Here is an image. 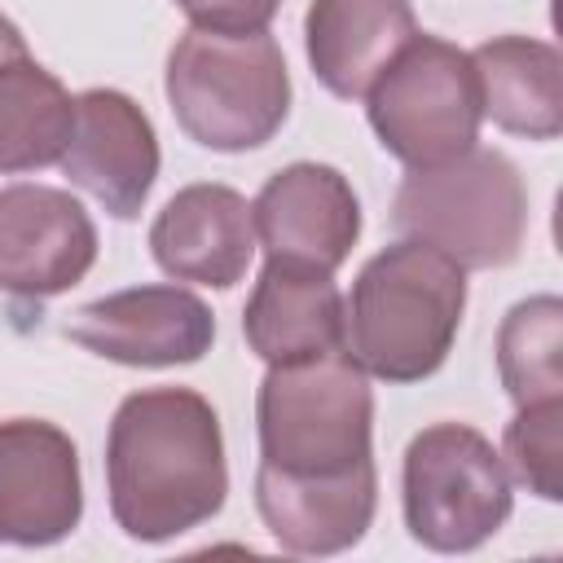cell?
Here are the masks:
<instances>
[{
	"instance_id": "cell-17",
	"label": "cell",
	"mask_w": 563,
	"mask_h": 563,
	"mask_svg": "<svg viewBox=\"0 0 563 563\" xmlns=\"http://www.w3.org/2000/svg\"><path fill=\"white\" fill-rule=\"evenodd\" d=\"M479 110L501 132L554 141L563 132V57L532 35H497L471 53Z\"/></svg>"
},
{
	"instance_id": "cell-11",
	"label": "cell",
	"mask_w": 563,
	"mask_h": 563,
	"mask_svg": "<svg viewBox=\"0 0 563 563\" xmlns=\"http://www.w3.org/2000/svg\"><path fill=\"white\" fill-rule=\"evenodd\" d=\"M57 163L66 180L97 198L114 220H132L158 176V136L128 92L88 88L75 97V128Z\"/></svg>"
},
{
	"instance_id": "cell-15",
	"label": "cell",
	"mask_w": 563,
	"mask_h": 563,
	"mask_svg": "<svg viewBox=\"0 0 563 563\" xmlns=\"http://www.w3.org/2000/svg\"><path fill=\"white\" fill-rule=\"evenodd\" d=\"M418 35L409 0H312L303 44L312 75L343 101H356Z\"/></svg>"
},
{
	"instance_id": "cell-3",
	"label": "cell",
	"mask_w": 563,
	"mask_h": 563,
	"mask_svg": "<svg viewBox=\"0 0 563 563\" xmlns=\"http://www.w3.org/2000/svg\"><path fill=\"white\" fill-rule=\"evenodd\" d=\"M260 471L282 479H339L374 466V391L343 352L268 365L255 396Z\"/></svg>"
},
{
	"instance_id": "cell-9",
	"label": "cell",
	"mask_w": 563,
	"mask_h": 563,
	"mask_svg": "<svg viewBox=\"0 0 563 563\" xmlns=\"http://www.w3.org/2000/svg\"><path fill=\"white\" fill-rule=\"evenodd\" d=\"M66 339L119 365L167 369V365H194L211 352L216 317L194 290L132 286L84 303L66 321Z\"/></svg>"
},
{
	"instance_id": "cell-4",
	"label": "cell",
	"mask_w": 563,
	"mask_h": 563,
	"mask_svg": "<svg viewBox=\"0 0 563 563\" xmlns=\"http://www.w3.org/2000/svg\"><path fill=\"white\" fill-rule=\"evenodd\" d=\"M167 101L189 141L242 154L286 123L290 75L268 31L189 26L167 53Z\"/></svg>"
},
{
	"instance_id": "cell-6",
	"label": "cell",
	"mask_w": 563,
	"mask_h": 563,
	"mask_svg": "<svg viewBox=\"0 0 563 563\" xmlns=\"http://www.w3.org/2000/svg\"><path fill=\"white\" fill-rule=\"evenodd\" d=\"M405 528L435 554H462L484 545L510 519V475L501 453L466 427L435 422L405 449Z\"/></svg>"
},
{
	"instance_id": "cell-22",
	"label": "cell",
	"mask_w": 563,
	"mask_h": 563,
	"mask_svg": "<svg viewBox=\"0 0 563 563\" xmlns=\"http://www.w3.org/2000/svg\"><path fill=\"white\" fill-rule=\"evenodd\" d=\"M26 53V40H22V31L0 13V62H9V57H22Z\"/></svg>"
},
{
	"instance_id": "cell-13",
	"label": "cell",
	"mask_w": 563,
	"mask_h": 563,
	"mask_svg": "<svg viewBox=\"0 0 563 563\" xmlns=\"http://www.w3.org/2000/svg\"><path fill=\"white\" fill-rule=\"evenodd\" d=\"M251 202L229 185H185L150 224L154 264L176 282L229 290L246 277L255 255Z\"/></svg>"
},
{
	"instance_id": "cell-18",
	"label": "cell",
	"mask_w": 563,
	"mask_h": 563,
	"mask_svg": "<svg viewBox=\"0 0 563 563\" xmlns=\"http://www.w3.org/2000/svg\"><path fill=\"white\" fill-rule=\"evenodd\" d=\"M75 97L31 53L0 62V172H35L62 158Z\"/></svg>"
},
{
	"instance_id": "cell-19",
	"label": "cell",
	"mask_w": 563,
	"mask_h": 563,
	"mask_svg": "<svg viewBox=\"0 0 563 563\" xmlns=\"http://www.w3.org/2000/svg\"><path fill=\"white\" fill-rule=\"evenodd\" d=\"M497 374L515 405L563 396V303L532 295L497 330Z\"/></svg>"
},
{
	"instance_id": "cell-21",
	"label": "cell",
	"mask_w": 563,
	"mask_h": 563,
	"mask_svg": "<svg viewBox=\"0 0 563 563\" xmlns=\"http://www.w3.org/2000/svg\"><path fill=\"white\" fill-rule=\"evenodd\" d=\"M176 9L207 31H268L282 0H176Z\"/></svg>"
},
{
	"instance_id": "cell-8",
	"label": "cell",
	"mask_w": 563,
	"mask_h": 563,
	"mask_svg": "<svg viewBox=\"0 0 563 563\" xmlns=\"http://www.w3.org/2000/svg\"><path fill=\"white\" fill-rule=\"evenodd\" d=\"M97 260V224L66 189L18 180L0 189V290L53 299Z\"/></svg>"
},
{
	"instance_id": "cell-5",
	"label": "cell",
	"mask_w": 563,
	"mask_h": 563,
	"mask_svg": "<svg viewBox=\"0 0 563 563\" xmlns=\"http://www.w3.org/2000/svg\"><path fill=\"white\" fill-rule=\"evenodd\" d=\"M391 224L462 268H506L528 238V189L506 154L471 145L449 163L409 167Z\"/></svg>"
},
{
	"instance_id": "cell-14",
	"label": "cell",
	"mask_w": 563,
	"mask_h": 563,
	"mask_svg": "<svg viewBox=\"0 0 563 563\" xmlns=\"http://www.w3.org/2000/svg\"><path fill=\"white\" fill-rule=\"evenodd\" d=\"M242 334L251 352L268 365L308 361L343 347V295L334 286V273L268 260L246 299Z\"/></svg>"
},
{
	"instance_id": "cell-16",
	"label": "cell",
	"mask_w": 563,
	"mask_h": 563,
	"mask_svg": "<svg viewBox=\"0 0 563 563\" xmlns=\"http://www.w3.org/2000/svg\"><path fill=\"white\" fill-rule=\"evenodd\" d=\"M255 506L273 541L290 554H339L365 537L378 506L374 466L339 479H282L255 471Z\"/></svg>"
},
{
	"instance_id": "cell-2",
	"label": "cell",
	"mask_w": 563,
	"mask_h": 563,
	"mask_svg": "<svg viewBox=\"0 0 563 563\" xmlns=\"http://www.w3.org/2000/svg\"><path fill=\"white\" fill-rule=\"evenodd\" d=\"M466 268L427 242L378 251L343 303V352L383 383L431 378L462 325Z\"/></svg>"
},
{
	"instance_id": "cell-7",
	"label": "cell",
	"mask_w": 563,
	"mask_h": 563,
	"mask_svg": "<svg viewBox=\"0 0 563 563\" xmlns=\"http://www.w3.org/2000/svg\"><path fill=\"white\" fill-rule=\"evenodd\" d=\"M378 145L405 167L457 158L479 136V79L466 48L413 35L365 92Z\"/></svg>"
},
{
	"instance_id": "cell-10",
	"label": "cell",
	"mask_w": 563,
	"mask_h": 563,
	"mask_svg": "<svg viewBox=\"0 0 563 563\" xmlns=\"http://www.w3.org/2000/svg\"><path fill=\"white\" fill-rule=\"evenodd\" d=\"M75 440L44 418L0 422V545H57L79 528Z\"/></svg>"
},
{
	"instance_id": "cell-1",
	"label": "cell",
	"mask_w": 563,
	"mask_h": 563,
	"mask_svg": "<svg viewBox=\"0 0 563 563\" xmlns=\"http://www.w3.org/2000/svg\"><path fill=\"white\" fill-rule=\"evenodd\" d=\"M110 515L132 541H172L220 515L229 493L224 435L194 387L132 391L106 435Z\"/></svg>"
},
{
	"instance_id": "cell-20",
	"label": "cell",
	"mask_w": 563,
	"mask_h": 563,
	"mask_svg": "<svg viewBox=\"0 0 563 563\" xmlns=\"http://www.w3.org/2000/svg\"><path fill=\"white\" fill-rule=\"evenodd\" d=\"M501 466L541 501L563 497V396L519 405L501 440Z\"/></svg>"
},
{
	"instance_id": "cell-12",
	"label": "cell",
	"mask_w": 563,
	"mask_h": 563,
	"mask_svg": "<svg viewBox=\"0 0 563 563\" xmlns=\"http://www.w3.org/2000/svg\"><path fill=\"white\" fill-rule=\"evenodd\" d=\"M255 242L268 260H290L334 273L361 238V202L339 167L290 163L264 180L251 202Z\"/></svg>"
}]
</instances>
